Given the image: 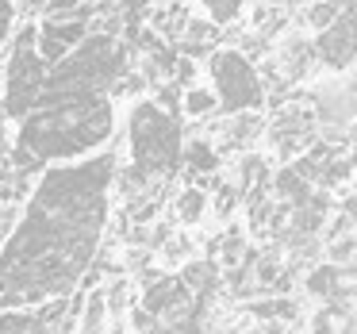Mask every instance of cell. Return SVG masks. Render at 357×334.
Masks as SVG:
<instances>
[{
	"instance_id": "4fadbf2b",
	"label": "cell",
	"mask_w": 357,
	"mask_h": 334,
	"mask_svg": "<svg viewBox=\"0 0 357 334\" xmlns=\"http://www.w3.org/2000/svg\"><path fill=\"white\" fill-rule=\"evenodd\" d=\"M307 296H319V300H326V296H338V265L334 261H323L315 265V269L307 273Z\"/></svg>"
},
{
	"instance_id": "9c48e42d",
	"label": "cell",
	"mask_w": 357,
	"mask_h": 334,
	"mask_svg": "<svg viewBox=\"0 0 357 334\" xmlns=\"http://www.w3.org/2000/svg\"><path fill=\"white\" fill-rule=\"evenodd\" d=\"M181 165L188 173H196V177H208V173L219 169V146L211 139H204V135H192L181 146Z\"/></svg>"
},
{
	"instance_id": "7a4b0ae2",
	"label": "cell",
	"mask_w": 357,
	"mask_h": 334,
	"mask_svg": "<svg viewBox=\"0 0 357 334\" xmlns=\"http://www.w3.org/2000/svg\"><path fill=\"white\" fill-rule=\"evenodd\" d=\"M116 135V100L108 93H39L35 108L12 127V150L39 162H81Z\"/></svg>"
},
{
	"instance_id": "2e32d148",
	"label": "cell",
	"mask_w": 357,
	"mask_h": 334,
	"mask_svg": "<svg viewBox=\"0 0 357 334\" xmlns=\"http://www.w3.org/2000/svg\"><path fill=\"white\" fill-rule=\"evenodd\" d=\"M89 0H43V16H62V12H73V8H85Z\"/></svg>"
},
{
	"instance_id": "7c38bea8",
	"label": "cell",
	"mask_w": 357,
	"mask_h": 334,
	"mask_svg": "<svg viewBox=\"0 0 357 334\" xmlns=\"http://www.w3.org/2000/svg\"><path fill=\"white\" fill-rule=\"evenodd\" d=\"M204 208H208V196H204V188L200 185H185L177 192V219L181 223H200L204 219Z\"/></svg>"
},
{
	"instance_id": "e0dca14e",
	"label": "cell",
	"mask_w": 357,
	"mask_h": 334,
	"mask_svg": "<svg viewBox=\"0 0 357 334\" xmlns=\"http://www.w3.org/2000/svg\"><path fill=\"white\" fill-rule=\"evenodd\" d=\"M12 150V119L0 112V154H8Z\"/></svg>"
},
{
	"instance_id": "44dd1931",
	"label": "cell",
	"mask_w": 357,
	"mask_h": 334,
	"mask_svg": "<svg viewBox=\"0 0 357 334\" xmlns=\"http://www.w3.org/2000/svg\"><path fill=\"white\" fill-rule=\"evenodd\" d=\"M265 4H269V0H265Z\"/></svg>"
},
{
	"instance_id": "ffe728a7",
	"label": "cell",
	"mask_w": 357,
	"mask_h": 334,
	"mask_svg": "<svg viewBox=\"0 0 357 334\" xmlns=\"http://www.w3.org/2000/svg\"><path fill=\"white\" fill-rule=\"evenodd\" d=\"M0 242H4V234H0Z\"/></svg>"
},
{
	"instance_id": "9a60e30c",
	"label": "cell",
	"mask_w": 357,
	"mask_h": 334,
	"mask_svg": "<svg viewBox=\"0 0 357 334\" xmlns=\"http://www.w3.org/2000/svg\"><path fill=\"white\" fill-rule=\"evenodd\" d=\"M12 31H16V0H0V50L8 47Z\"/></svg>"
},
{
	"instance_id": "5b68a950",
	"label": "cell",
	"mask_w": 357,
	"mask_h": 334,
	"mask_svg": "<svg viewBox=\"0 0 357 334\" xmlns=\"http://www.w3.org/2000/svg\"><path fill=\"white\" fill-rule=\"evenodd\" d=\"M35 31H39V20L20 24L12 31L8 47H4V62H0V112L12 123H20L35 108L43 85H47V73H50V66L35 50Z\"/></svg>"
},
{
	"instance_id": "30bf717a",
	"label": "cell",
	"mask_w": 357,
	"mask_h": 334,
	"mask_svg": "<svg viewBox=\"0 0 357 334\" xmlns=\"http://www.w3.org/2000/svg\"><path fill=\"white\" fill-rule=\"evenodd\" d=\"M181 116L185 119H208L219 116V100L208 85H188L181 89Z\"/></svg>"
},
{
	"instance_id": "ac0fdd59",
	"label": "cell",
	"mask_w": 357,
	"mask_h": 334,
	"mask_svg": "<svg viewBox=\"0 0 357 334\" xmlns=\"http://www.w3.org/2000/svg\"><path fill=\"white\" fill-rule=\"evenodd\" d=\"M338 208H342V215H346L349 223H357V192L342 196V204H338Z\"/></svg>"
},
{
	"instance_id": "3957f363",
	"label": "cell",
	"mask_w": 357,
	"mask_h": 334,
	"mask_svg": "<svg viewBox=\"0 0 357 334\" xmlns=\"http://www.w3.org/2000/svg\"><path fill=\"white\" fill-rule=\"evenodd\" d=\"M181 116L165 112L158 100H135L127 112V165L150 181H165L181 165Z\"/></svg>"
},
{
	"instance_id": "8fae6325",
	"label": "cell",
	"mask_w": 357,
	"mask_h": 334,
	"mask_svg": "<svg viewBox=\"0 0 357 334\" xmlns=\"http://www.w3.org/2000/svg\"><path fill=\"white\" fill-rule=\"evenodd\" d=\"M250 315L261 319V323H292V319H296V300H288V296L250 300Z\"/></svg>"
},
{
	"instance_id": "8992f818",
	"label": "cell",
	"mask_w": 357,
	"mask_h": 334,
	"mask_svg": "<svg viewBox=\"0 0 357 334\" xmlns=\"http://www.w3.org/2000/svg\"><path fill=\"white\" fill-rule=\"evenodd\" d=\"M208 77L211 93L219 100V116H234V112H261L269 104V89L261 81V70L254 66V58H246V50H211L208 54Z\"/></svg>"
},
{
	"instance_id": "52a82bcc",
	"label": "cell",
	"mask_w": 357,
	"mask_h": 334,
	"mask_svg": "<svg viewBox=\"0 0 357 334\" xmlns=\"http://www.w3.org/2000/svg\"><path fill=\"white\" fill-rule=\"evenodd\" d=\"M311 43H315V58L326 70H334V73L349 70L357 62V0L349 8H342L334 16V24L323 27Z\"/></svg>"
},
{
	"instance_id": "ba28073f",
	"label": "cell",
	"mask_w": 357,
	"mask_h": 334,
	"mask_svg": "<svg viewBox=\"0 0 357 334\" xmlns=\"http://www.w3.org/2000/svg\"><path fill=\"white\" fill-rule=\"evenodd\" d=\"M231 146H254L257 139L265 135V119L261 112H234V116H223V127H215Z\"/></svg>"
},
{
	"instance_id": "277c9868",
	"label": "cell",
	"mask_w": 357,
	"mask_h": 334,
	"mask_svg": "<svg viewBox=\"0 0 357 334\" xmlns=\"http://www.w3.org/2000/svg\"><path fill=\"white\" fill-rule=\"evenodd\" d=\"M131 70V50L119 35L89 31L81 47H73L58 66H50L43 93H112L123 73Z\"/></svg>"
},
{
	"instance_id": "d6986e66",
	"label": "cell",
	"mask_w": 357,
	"mask_h": 334,
	"mask_svg": "<svg viewBox=\"0 0 357 334\" xmlns=\"http://www.w3.org/2000/svg\"><path fill=\"white\" fill-rule=\"evenodd\" d=\"M12 196H8V185H0V211H4V204H8Z\"/></svg>"
},
{
	"instance_id": "6da1fadb",
	"label": "cell",
	"mask_w": 357,
	"mask_h": 334,
	"mask_svg": "<svg viewBox=\"0 0 357 334\" xmlns=\"http://www.w3.org/2000/svg\"><path fill=\"white\" fill-rule=\"evenodd\" d=\"M116 169L112 146L81 162L43 165L0 242V311L39 308L81 288L108 231Z\"/></svg>"
},
{
	"instance_id": "5bb4252c",
	"label": "cell",
	"mask_w": 357,
	"mask_h": 334,
	"mask_svg": "<svg viewBox=\"0 0 357 334\" xmlns=\"http://www.w3.org/2000/svg\"><path fill=\"white\" fill-rule=\"evenodd\" d=\"M338 4H331V0H311L307 8H303V27H307V31H323V27H331L334 24V16H338Z\"/></svg>"
}]
</instances>
